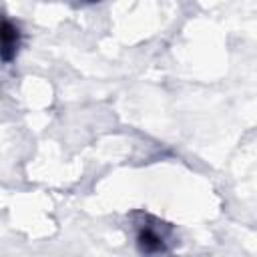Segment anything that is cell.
Instances as JSON below:
<instances>
[{
  "label": "cell",
  "mask_w": 257,
  "mask_h": 257,
  "mask_svg": "<svg viewBox=\"0 0 257 257\" xmlns=\"http://www.w3.org/2000/svg\"><path fill=\"white\" fill-rule=\"evenodd\" d=\"M20 46V30L18 26L0 14V60L10 62L14 60Z\"/></svg>",
  "instance_id": "1"
},
{
  "label": "cell",
  "mask_w": 257,
  "mask_h": 257,
  "mask_svg": "<svg viewBox=\"0 0 257 257\" xmlns=\"http://www.w3.org/2000/svg\"><path fill=\"white\" fill-rule=\"evenodd\" d=\"M137 245H139V249H141L143 253H161V251H165V241H163V237H161L155 229H151V227H143V229L139 231V235H137Z\"/></svg>",
  "instance_id": "2"
}]
</instances>
